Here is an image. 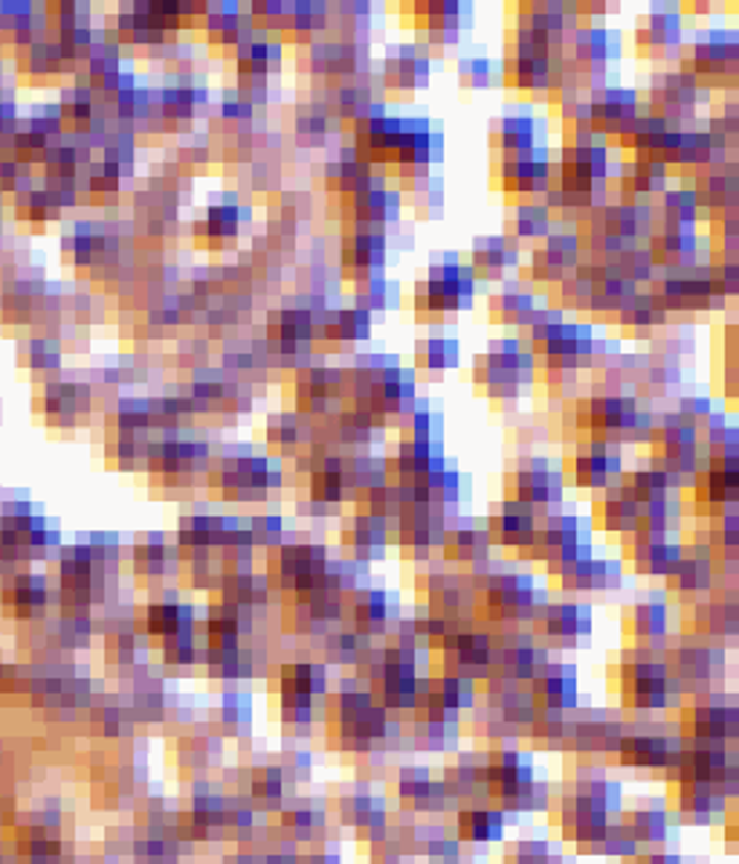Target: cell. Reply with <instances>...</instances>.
<instances>
[{
  "instance_id": "30",
  "label": "cell",
  "mask_w": 739,
  "mask_h": 864,
  "mask_svg": "<svg viewBox=\"0 0 739 864\" xmlns=\"http://www.w3.org/2000/svg\"><path fill=\"white\" fill-rule=\"evenodd\" d=\"M556 581L563 583L565 590L577 592H595V590H617L624 583V566L621 560H597L595 554L569 566L556 569Z\"/></svg>"
},
{
  "instance_id": "58",
  "label": "cell",
  "mask_w": 739,
  "mask_h": 864,
  "mask_svg": "<svg viewBox=\"0 0 739 864\" xmlns=\"http://www.w3.org/2000/svg\"><path fill=\"white\" fill-rule=\"evenodd\" d=\"M710 282H714V291H717V296H722L725 302L737 296L739 293V264L737 261H710Z\"/></svg>"
},
{
  "instance_id": "27",
  "label": "cell",
  "mask_w": 739,
  "mask_h": 864,
  "mask_svg": "<svg viewBox=\"0 0 739 864\" xmlns=\"http://www.w3.org/2000/svg\"><path fill=\"white\" fill-rule=\"evenodd\" d=\"M313 441H316V424L305 415H299L296 409L293 413H273L264 421V444L273 452V459L299 456Z\"/></svg>"
},
{
  "instance_id": "33",
  "label": "cell",
  "mask_w": 739,
  "mask_h": 864,
  "mask_svg": "<svg viewBox=\"0 0 739 864\" xmlns=\"http://www.w3.org/2000/svg\"><path fill=\"white\" fill-rule=\"evenodd\" d=\"M545 635L563 644H574L583 635H592V606L589 604H549L537 615Z\"/></svg>"
},
{
  "instance_id": "38",
  "label": "cell",
  "mask_w": 739,
  "mask_h": 864,
  "mask_svg": "<svg viewBox=\"0 0 739 864\" xmlns=\"http://www.w3.org/2000/svg\"><path fill=\"white\" fill-rule=\"evenodd\" d=\"M284 64V44L275 39H252L236 50L238 79H273Z\"/></svg>"
},
{
  "instance_id": "24",
  "label": "cell",
  "mask_w": 739,
  "mask_h": 864,
  "mask_svg": "<svg viewBox=\"0 0 739 864\" xmlns=\"http://www.w3.org/2000/svg\"><path fill=\"white\" fill-rule=\"evenodd\" d=\"M470 270L481 282H502L504 275L522 264V247L504 236H479L470 247Z\"/></svg>"
},
{
  "instance_id": "8",
  "label": "cell",
  "mask_w": 739,
  "mask_h": 864,
  "mask_svg": "<svg viewBox=\"0 0 739 864\" xmlns=\"http://www.w3.org/2000/svg\"><path fill=\"white\" fill-rule=\"evenodd\" d=\"M308 53V73L320 82H329L331 87L351 82V79L372 73V59H368V44L345 39H325L313 41L305 46Z\"/></svg>"
},
{
  "instance_id": "55",
  "label": "cell",
  "mask_w": 739,
  "mask_h": 864,
  "mask_svg": "<svg viewBox=\"0 0 739 864\" xmlns=\"http://www.w3.org/2000/svg\"><path fill=\"white\" fill-rule=\"evenodd\" d=\"M404 438H420V441H444V418L435 413L427 400L420 398L418 406L412 409V415L404 424Z\"/></svg>"
},
{
  "instance_id": "34",
  "label": "cell",
  "mask_w": 739,
  "mask_h": 864,
  "mask_svg": "<svg viewBox=\"0 0 739 864\" xmlns=\"http://www.w3.org/2000/svg\"><path fill=\"white\" fill-rule=\"evenodd\" d=\"M264 340H275V343H308L313 345L316 340V329H313V314L299 302L293 305L270 308L264 316Z\"/></svg>"
},
{
  "instance_id": "60",
  "label": "cell",
  "mask_w": 739,
  "mask_h": 864,
  "mask_svg": "<svg viewBox=\"0 0 739 864\" xmlns=\"http://www.w3.org/2000/svg\"><path fill=\"white\" fill-rule=\"evenodd\" d=\"M221 116L227 123H238V125H250L256 119V107L250 102H244L238 93H229L227 100L221 102Z\"/></svg>"
},
{
  "instance_id": "12",
  "label": "cell",
  "mask_w": 739,
  "mask_h": 864,
  "mask_svg": "<svg viewBox=\"0 0 739 864\" xmlns=\"http://www.w3.org/2000/svg\"><path fill=\"white\" fill-rule=\"evenodd\" d=\"M572 482L580 490L601 493L606 488H615L624 479V447L615 441H601L589 438L577 447L572 459Z\"/></svg>"
},
{
  "instance_id": "10",
  "label": "cell",
  "mask_w": 739,
  "mask_h": 864,
  "mask_svg": "<svg viewBox=\"0 0 739 864\" xmlns=\"http://www.w3.org/2000/svg\"><path fill=\"white\" fill-rule=\"evenodd\" d=\"M551 177H554V160H551L549 146L499 160V186L508 198H517L519 204L545 198V191L551 189Z\"/></svg>"
},
{
  "instance_id": "21",
  "label": "cell",
  "mask_w": 739,
  "mask_h": 864,
  "mask_svg": "<svg viewBox=\"0 0 739 864\" xmlns=\"http://www.w3.org/2000/svg\"><path fill=\"white\" fill-rule=\"evenodd\" d=\"M647 250L653 256L658 273H676V270H690L705 259V244H701L699 230H667L656 227L649 236Z\"/></svg>"
},
{
  "instance_id": "48",
  "label": "cell",
  "mask_w": 739,
  "mask_h": 864,
  "mask_svg": "<svg viewBox=\"0 0 739 864\" xmlns=\"http://www.w3.org/2000/svg\"><path fill=\"white\" fill-rule=\"evenodd\" d=\"M502 835V810H465L458 815V839L461 842H499Z\"/></svg>"
},
{
  "instance_id": "44",
  "label": "cell",
  "mask_w": 739,
  "mask_h": 864,
  "mask_svg": "<svg viewBox=\"0 0 739 864\" xmlns=\"http://www.w3.org/2000/svg\"><path fill=\"white\" fill-rule=\"evenodd\" d=\"M641 288H635L633 282H626L624 275H610V279H601V282L592 284V296H589V314L603 316V320H615L617 311L629 302V299L638 293Z\"/></svg>"
},
{
  "instance_id": "15",
  "label": "cell",
  "mask_w": 739,
  "mask_h": 864,
  "mask_svg": "<svg viewBox=\"0 0 739 864\" xmlns=\"http://www.w3.org/2000/svg\"><path fill=\"white\" fill-rule=\"evenodd\" d=\"M586 100L589 114H592V128L606 143L617 139V134L644 111V100H641V93L635 87L610 85V82L595 87V91H586Z\"/></svg>"
},
{
  "instance_id": "53",
  "label": "cell",
  "mask_w": 739,
  "mask_h": 864,
  "mask_svg": "<svg viewBox=\"0 0 739 864\" xmlns=\"http://www.w3.org/2000/svg\"><path fill=\"white\" fill-rule=\"evenodd\" d=\"M615 268H617V273L624 275L626 282H633L635 288H641V291H644V284L656 282V275H658L647 244H638V247H633V250H626L624 256H617Z\"/></svg>"
},
{
  "instance_id": "62",
  "label": "cell",
  "mask_w": 739,
  "mask_h": 864,
  "mask_svg": "<svg viewBox=\"0 0 739 864\" xmlns=\"http://www.w3.org/2000/svg\"><path fill=\"white\" fill-rule=\"evenodd\" d=\"M429 783H433V778H429L427 769H406L397 780V789L404 792V798H420L427 792Z\"/></svg>"
},
{
  "instance_id": "4",
  "label": "cell",
  "mask_w": 739,
  "mask_h": 864,
  "mask_svg": "<svg viewBox=\"0 0 739 864\" xmlns=\"http://www.w3.org/2000/svg\"><path fill=\"white\" fill-rule=\"evenodd\" d=\"M336 207H340L345 230L386 232L389 227L400 223L404 191L389 186L383 171H372L351 195L336 200Z\"/></svg>"
},
{
  "instance_id": "63",
  "label": "cell",
  "mask_w": 739,
  "mask_h": 864,
  "mask_svg": "<svg viewBox=\"0 0 739 864\" xmlns=\"http://www.w3.org/2000/svg\"><path fill=\"white\" fill-rule=\"evenodd\" d=\"M256 792H259V798H282V792H284L282 769H264V772H259Z\"/></svg>"
},
{
  "instance_id": "13",
  "label": "cell",
  "mask_w": 739,
  "mask_h": 864,
  "mask_svg": "<svg viewBox=\"0 0 739 864\" xmlns=\"http://www.w3.org/2000/svg\"><path fill=\"white\" fill-rule=\"evenodd\" d=\"M383 91L389 93H412L427 91L433 82V55L429 46L420 41H409V44H392L383 55V67L377 73Z\"/></svg>"
},
{
  "instance_id": "22",
  "label": "cell",
  "mask_w": 739,
  "mask_h": 864,
  "mask_svg": "<svg viewBox=\"0 0 739 864\" xmlns=\"http://www.w3.org/2000/svg\"><path fill=\"white\" fill-rule=\"evenodd\" d=\"M389 522L377 517V513L366 511V508H357L343 525V549L348 551L351 560L374 563L389 549Z\"/></svg>"
},
{
  "instance_id": "23",
  "label": "cell",
  "mask_w": 739,
  "mask_h": 864,
  "mask_svg": "<svg viewBox=\"0 0 739 864\" xmlns=\"http://www.w3.org/2000/svg\"><path fill=\"white\" fill-rule=\"evenodd\" d=\"M592 528H601L606 534L633 537L641 528V506L635 497L624 488V479L615 488L601 490L595 497V508L589 517Z\"/></svg>"
},
{
  "instance_id": "35",
  "label": "cell",
  "mask_w": 739,
  "mask_h": 864,
  "mask_svg": "<svg viewBox=\"0 0 739 864\" xmlns=\"http://www.w3.org/2000/svg\"><path fill=\"white\" fill-rule=\"evenodd\" d=\"M531 694H534L537 702H542L545 708H554V711L572 708L577 702V670H574V665H554V662H549L534 676V690Z\"/></svg>"
},
{
  "instance_id": "61",
  "label": "cell",
  "mask_w": 739,
  "mask_h": 864,
  "mask_svg": "<svg viewBox=\"0 0 739 864\" xmlns=\"http://www.w3.org/2000/svg\"><path fill=\"white\" fill-rule=\"evenodd\" d=\"M676 413L685 418V421L696 424V427H701L705 424V418H708L710 413H714V400L710 398H681L676 406Z\"/></svg>"
},
{
  "instance_id": "20",
  "label": "cell",
  "mask_w": 739,
  "mask_h": 864,
  "mask_svg": "<svg viewBox=\"0 0 739 864\" xmlns=\"http://www.w3.org/2000/svg\"><path fill=\"white\" fill-rule=\"evenodd\" d=\"M687 186L694 189L696 200H699L701 218H719V215L737 212V160L725 163V166H714V169L696 171L694 177H687Z\"/></svg>"
},
{
  "instance_id": "16",
  "label": "cell",
  "mask_w": 739,
  "mask_h": 864,
  "mask_svg": "<svg viewBox=\"0 0 739 864\" xmlns=\"http://www.w3.org/2000/svg\"><path fill=\"white\" fill-rule=\"evenodd\" d=\"M635 46L656 59H681L685 50V18L676 3H653L647 18L635 27Z\"/></svg>"
},
{
  "instance_id": "7",
  "label": "cell",
  "mask_w": 739,
  "mask_h": 864,
  "mask_svg": "<svg viewBox=\"0 0 739 864\" xmlns=\"http://www.w3.org/2000/svg\"><path fill=\"white\" fill-rule=\"evenodd\" d=\"M641 398L626 392H595L589 398L574 400V427L589 438L615 441L624 447V436L635 424Z\"/></svg>"
},
{
  "instance_id": "59",
  "label": "cell",
  "mask_w": 739,
  "mask_h": 864,
  "mask_svg": "<svg viewBox=\"0 0 739 864\" xmlns=\"http://www.w3.org/2000/svg\"><path fill=\"white\" fill-rule=\"evenodd\" d=\"M664 830H667V815L658 810L638 812L633 819V835L644 842H662Z\"/></svg>"
},
{
  "instance_id": "54",
  "label": "cell",
  "mask_w": 739,
  "mask_h": 864,
  "mask_svg": "<svg viewBox=\"0 0 739 864\" xmlns=\"http://www.w3.org/2000/svg\"><path fill=\"white\" fill-rule=\"evenodd\" d=\"M670 627V612L662 601H644L633 606V629L638 638H664Z\"/></svg>"
},
{
  "instance_id": "46",
  "label": "cell",
  "mask_w": 739,
  "mask_h": 864,
  "mask_svg": "<svg viewBox=\"0 0 739 864\" xmlns=\"http://www.w3.org/2000/svg\"><path fill=\"white\" fill-rule=\"evenodd\" d=\"M340 128H343V125L336 123L329 107L322 105V102H311V107L299 111L296 123H293L296 139L299 143H305L308 148H322L331 139V134Z\"/></svg>"
},
{
  "instance_id": "26",
  "label": "cell",
  "mask_w": 739,
  "mask_h": 864,
  "mask_svg": "<svg viewBox=\"0 0 739 864\" xmlns=\"http://www.w3.org/2000/svg\"><path fill=\"white\" fill-rule=\"evenodd\" d=\"M560 53L551 55H508L504 53L502 82L525 96H551L554 91V62Z\"/></svg>"
},
{
  "instance_id": "56",
  "label": "cell",
  "mask_w": 739,
  "mask_h": 864,
  "mask_svg": "<svg viewBox=\"0 0 739 864\" xmlns=\"http://www.w3.org/2000/svg\"><path fill=\"white\" fill-rule=\"evenodd\" d=\"M250 534H252V543L259 545V549H279L282 543H288L290 531H288V522H284L282 513H256L250 520Z\"/></svg>"
},
{
  "instance_id": "39",
  "label": "cell",
  "mask_w": 739,
  "mask_h": 864,
  "mask_svg": "<svg viewBox=\"0 0 739 864\" xmlns=\"http://www.w3.org/2000/svg\"><path fill=\"white\" fill-rule=\"evenodd\" d=\"M658 227H667V230H699V200H696L694 189L687 184L670 186L658 198L656 207Z\"/></svg>"
},
{
  "instance_id": "49",
  "label": "cell",
  "mask_w": 739,
  "mask_h": 864,
  "mask_svg": "<svg viewBox=\"0 0 739 864\" xmlns=\"http://www.w3.org/2000/svg\"><path fill=\"white\" fill-rule=\"evenodd\" d=\"M456 73H458V85L467 87V91H488V87L502 82V70L496 67L493 59L479 53L461 55L456 64Z\"/></svg>"
},
{
  "instance_id": "32",
  "label": "cell",
  "mask_w": 739,
  "mask_h": 864,
  "mask_svg": "<svg viewBox=\"0 0 739 864\" xmlns=\"http://www.w3.org/2000/svg\"><path fill=\"white\" fill-rule=\"evenodd\" d=\"M617 749L624 751V763L641 766V769H662V766H681L685 746H676L673 737L662 735H629L621 737Z\"/></svg>"
},
{
  "instance_id": "36",
  "label": "cell",
  "mask_w": 739,
  "mask_h": 864,
  "mask_svg": "<svg viewBox=\"0 0 739 864\" xmlns=\"http://www.w3.org/2000/svg\"><path fill=\"white\" fill-rule=\"evenodd\" d=\"M329 30L331 3H322V0H293V12H290L284 41L296 46H311L313 41L325 39V32Z\"/></svg>"
},
{
  "instance_id": "41",
  "label": "cell",
  "mask_w": 739,
  "mask_h": 864,
  "mask_svg": "<svg viewBox=\"0 0 739 864\" xmlns=\"http://www.w3.org/2000/svg\"><path fill=\"white\" fill-rule=\"evenodd\" d=\"M490 545L493 543H490L488 528L472 525V522H458L450 534H447V540H444L441 551L444 558L452 560V563H467V566H472V563L490 558Z\"/></svg>"
},
{
  "instance_id": "6",
  "label": "cell",
  "mask_w": 739,
  "mask_h": 864,
  "mask_svg": "<svg viewBox=\"0 0 739 864\" xmlns=\"http://www.w3.org/2000/svg\"><path fill=\"white\" fill-rule=\"evenodd\" d=\"M710 96L708 87H701L696 76H690L687 70H664V73H653L647 87V111L662 116L670 128H687L696 123V111L705 105Z\"/></svg>"
},
{
  "instance_id": "19",
  "label": "cell",
  "mask_w": 739,
  "mask_h": 864,
  "mask_svg": "<svg viewBox=\"0 0 739 864\" xmlns=\"http://www.w3.org/2000/svg\"><path fill=\"white\" fill-rule=\"evenodd\" d=\"M537 525H540V511H534L525 502L513 497H504L488 520L490 543H499L502 549H513L525 554L534 545Z\"/></svg>"
},
{
  "instance_id": "28",
  "label": "cell",
  "mask_w": 739,
  "mask_h": 864,
  "mask_svg": "<svg viewBox=\"0 0 739 864\" xmlns=\"http://www.w3.org/2000/svg\"><path fill=\"white\" fill-rule=\"evenodd\" d=\"M540 308L542 302L537 299L534 288H525V282H519V279L502 282V291L488 299V311L496 325H504V329L513 331H525L531 316H534Z\"/></svg>"
},
{
  "instance_id": "57",
  "label": "cell",
  "mask_w": 739,
  "mask_h": 864,
  "mask_svg": "<svg viewBox=\"0 0 739 864\" xmlns=\"http://www.w3.org/2000/svg\"><path fill=\"white\" fill-rule=\"evenodd\" d=\"M554 291H556L554 308H560L563 314L565 311H586L589 296H592V282H586L583 275L572 273L569 279H563V282L556 284Z\"/></svg>"
},
{
  "instance_id": "42",
  "label": "cell",
  "mask_w": 739,
  "mask_h": 864,
  "mask_svg": "<svg viewBox=\"0 0 739 864\" xmlns=\"http://www.w3.org/2000/svg\"><path fill=\"white\" fill-rule=\"evenodd\" d=\"M461 363V343L450 334H429L415 343V366L427 375H444Z\"/></svg>"
},
{
  "instance_id": "5",
  "label": "cell",
  "mask_w": 739,
  "mask_h": 864,
  "mask_svg": "<svg viewBox=\"0 0 739 864\" xmlns=\"http://www.w3.org/2000/svg\"><path fill=\"white\" fill-rule=\"evenodd\" d=\"M739 35L733 30H701L681 53V70L696 76L701 87L737 85Z\"/></svg>"
},
{
  "instance_id": "31",
  "label": "cell",
  "mask_w": 739,
  "mask_h": 864,
  "mask_svg": "<svg viewBox=\"0 0 739 864\" xmlns=\"http://www.w3.org/2000/svg\"><path fill=\"white\" fill-rule=\"evenodd\" d=\"M493 146L502 152V157L545 146V119L531 114H504L502 119H496Z\"/></svg>"
},
{
  "instance_id": "64",
  "label": "cell",
  "mask_w": 739,
  "mask_h": 864,
  "mask_svg": "<svg viewBox=\"0 0 739 864\" xmlns=\"http://www.w3.org/2000/svg\"><path fill=\"white\" fill-rule=\"evenodd\" d=\"M308 864H340L334 856H313L308 858Z\"/></svg>"
},
{
  "instance_id": "40",
  "label": "cell",
  "mask_w": 739,
  "mask_h": 864,
  "mask_svg": "<svg viewBox=\"0 0 739 864\" xmlns=\"http://www.w3.org/2000/svg\"><path fill=\"white\" fill-rule=\"evenodd\" d=\"M534 253L540 256L551 270L569 279L574 270L580 268V261H583V241H580L577 230H551L549 236L542 238V244H534Z\"/></svg>"
},
{
  "instance_id": "14",
  "label": "cell",
  "mask_w": 739,
  "mask_h": 864,
  "mask_svg": "<svg viewBox=\"0 0 739 864\" xmlns=\"http://www.w3.org/2000/svg\"><path fill=\"white\" fill-rule=\"evenodd\" d=\"M415 12V27L424 35L420 44L433 46H456L461 44L465 32L470 30L472 3L461 0H418L412 3Z\"/></svg>"
},
{
  "instance_id": "51",
  "label": "cell",
  "mask_w": 739,
  "mask_h": 864,
  "mask_svg": "<svg viewBox=\"0 0 739 864\" xmlns=\"http://www.w3.org/2000/svg\"><path fill=\"white\" fill-rule=\"evenodd\" d=\"M412 198V207L418 212V218H438V212L444 209V184L441 177L427 175L418 177V180H409L404 184V189Z\"/></svg>"
},
{
  "instance_id": "37",
  "label": "cell",
  "mask_w": 739,
  "mask_h": 864,
  "mask_svg": "<svg viewBox=\"0 0 739 864\" xmlns=\"http://www.w3.org/2000/svg\"><path fill=\"white\" fill-rule=\"evenodd\" d=\"M504 230H508L504 236L511 238L513 244H537L554 230V215L540 200H522L508 215Z\"/></svg>"
},
{
  "instance_id": "50",
  "label": "cell",
  "mask_w": 739,
  "mask_h": 864,
  "mask_svg": "<svg viewBox=\"0 0 739 864\" xmlns=\"http://www.w3.org/2000/svg\"><path fill=\"white\" fill-rule=\"evenodd\" d=\"M624 488L633 493L638 506H647L653 499H664L676 493V490L670 488V482H667V476H664L662 470H656L653 465L635 467L633 473H624Z\"/></svg>"
},
{
  "instance_id": "52",
  "label": "cell",
  "mask_w": 739,
  "mask_h": 864,
  "mask_svg": "<svg viewBox=\"0 0 739 864\" xmlns=\"http://www.w3.org/2000/svg\"><path fill=\"white\" fill-rule=\"evenodd\" d=\"M284 690H296V694L316 699V696L329 690V670L320 662H296L293 667H288Z\"/></svg>"
},
{
  "instance_id": "11",
  "label": "cell",
  "mask_w": 739,
  "mask_h": 864,
  "mask_svg": "<svg viewBox=\"0 0 739 864\" xmlns=\"http://www.w3.org/2000/svg\"><path fill=\"white\" fill-rule=\"evenodd\" d=\"M336 253H340L336 268H340L343 279L357 288L368 279L383 275V270L389 264V236L374 230H345Z\"/></svg>"
},
{
  "instance_id": "29",
  "label": "cell",
  "mask_w": 739,
  "mask_h": 864,
  "mask_svg": "<svg viewBox=\"0 0 739 864\" xmlns=\"http://www.w3.org/2000/svg\"><path fill=\"white\" fill-rule=\"evenodd\" d=\"M348 610L351 621H354V633L360 635H383V629L389 624L400 621L395 595L389 590H374V586H366L357 595H351Z\"/></svg>"
},
{
  "instance_id": "2",
  "label": "cell",
  "mask_w": 739,
  "mask_h": 864,
  "mask_svg": "<svg viewBox=\"0 0 739 864\" xmlns=\"http://www.w3.org/2000/svg\"><path fill=\"white\" fill-rule=\"evenodd\" d=\"M537 381V357L522 337H499L472 363V383H479L490 400L511 404Z\"/></svg>"
},
{
  "instance_id": "18",
  "label": "cell",
  "mask_w": 739,
  "mask_h": 864,
  "mask_svg": "<svg viewBox=\"0 0 739 864\" xmlns=\"http://www.w3.org/2000/svg\"><path fill=\"white\" fill-rule=\"evenodd\" d=\"M617 171V160L612 157L610 143H589V146H569L560 148V157L554 160V175L577 180L586 186H612Z\"/></svg>"
},
{
  "instance_id": "3",
  "label": "cell",
  "mask_w": 739,
  "mask_h": 864,
  "mask_svg": "<svg viewBox=\"0 0 739 864\" xmlns=\"http://www.w3.org/2000/svg\"><path fill=\"white\" fill-rule=\"evenodd\" d=\"M218 482L232 502H268L273 490L284 488L282 459L238 444V450H229L218 465Z\"/></svg>"
},
{
  "instance_id": "43",
  "label": "cell",
  "mask_w": 739,
  "mask_h": 864,
  "mask_svg": "<svg viewBox=\"0 0 739 864\" xmlns=\"http://www.w3.org/2000/svg\"><path fill=\"white\" fill-rule=\"evenodd\" d=\"M617 329L624 331H641V334H653L658 329H667L670 325V314L658 305L656 299L649 296L647 291H638L629 302H626L617 316L612 320Z\"/></svg>"
},
{
  "instance_id": "45",
  "label": "cell",
  "mask_w": 739,
  "mask_h": 864,
  "mask_svg": "<svg viewBox=\"0 0 739 864\" xmlns=\"http://www.w3.org/2000/svg\"><path fill=\"white\" fill-rule=\"evenodd\" d=\"M252 221V207L238 204V198H227L221 204L206 209V236L215 241H236L241 232V223Z\"/></svg>"
},
{
  "instance_id": "9",
  "label": "cell",
  "mask_w": 739,
  "mask_h": 864,
  "mask_svg": "<svg viewBox=\"0 0 739 864\" xmlns=\"http://www.w3.org/2000/svg\"><path fill=\"white\" fill-rule=\"evenodd\" d=\"M508 488H511L513 499L545 513L563 506L565 479L563 470H556L549 459L525 456V459L517 461V467L508 476Z\"/></svg>"
},
{
  "instance_id": "25",
  "label": "cell",
  "mask_w": 739,
  "mask_h": 864,
  "mask_svg": "<svg viewBox=\"0 0 739 864\" xmlns=\"http://www.w3.org/2000/svg\"><path fill=\"white\" fill-rule=\"evenodd\" d=\"M685 558V545L673 534H653V531H635L629 540V560L635 569L649 577H667Z\"/></svg>"
},
{
  "instance_id": "1",
  "label": "cell",
  "mask_w": 739,
  "mask_h": 864,
  "mask_svg": "<svg viewBox=\"0 0 739 864\" xmlns=\"http://www.w3.org/2000/svg\"><path fill=\"white\" fill-rule=\"evenodd\" d=\"M479 279L458 253L433 256L427 275L415 282L412 305L427 316H452L476 305Z\"/></svg>"
},
{
  "instance_id": "17",
  "label": "cell",
  "mask_w": 739,
  "mask_h": 864,
  "mask_svg": "<svg viewBox=\"0 0 739 864\" xmlns=\"http://www.w3.org/2000/svg\"><path fill=\"white\" fill-rule=\"evenodd\" d=\"M444 441H420V438H400L386 456L389 479L395 485H427L435 473L450 467L444 456Z\"/></svg>"
},
{
  "instance_id": "47",
  "label": "cell",
  "mask_w": 739,
  "mask_h": 864,
  "mask_svg": "<svg viewBox=\"0 0 739 864\" xmlns=\"http://www.w3.org/2000/svg\"><path fill=\"white\" fill-rule=\"evenodd\" d=\"M351 305L363 308L372 316L386 314V311L400 308V288H397V282L386 279V275H377V279H368V282L357 284L351 291Z\"/></svg>"
}]
</instances>
